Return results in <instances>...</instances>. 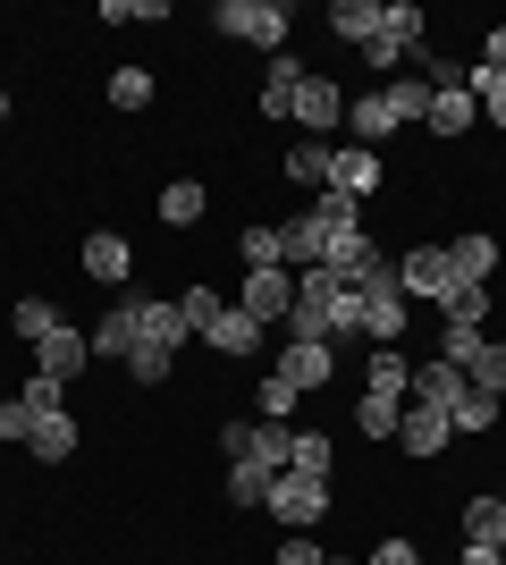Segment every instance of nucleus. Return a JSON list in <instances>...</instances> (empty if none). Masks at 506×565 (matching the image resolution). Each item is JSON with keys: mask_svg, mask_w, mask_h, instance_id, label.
Masks as SVG:
<instances>
[{"mask_svg": "<svg viewBox=\"0 0 506 565\" xmlns=\"http://www.w3.org/2000/svg\"><path fill=\"white\" fill-rule=\"evenodd\" d=\"M212 25L228 34V43L288 51V25H295V9H288V0H219V9H212Z\"/></svg>", "mask_w": 506, "mask_h": 565, "instance_id": "f257e3e1", "label": "nucleus"}, {"mask_svg": "<svg viewBox=\"0 0 506 565\" xmlns=\"http://www.w3.org/2000/svg\"><path fill=\"white\" fill-rule=\"evenodd\" d=\"M406 287H397V262H380V270H372V279H363V338H372V347H397V338H406Z\"/></svg>", "mask_w": 506, "mask_h": 565, "instance_id": "f03ea898", "label": "nucleus"}, {"mask_svg": "<svg viewBox=\"0 0 506 565\" xmlns=\"http://www.w3.org/2000/svg\"><path fill=\"white\" fill-rule=\"evenodd\" d=\"M270 515L288 523V532H313L330 515V481L321 472H270Z\"/></svg>", "mask_w": 506, "mask_h": 565, "instance_id": "7ed1b4c3", "label": "nucleus"}, {"mask_svg": "<svg viewBox=\"0 0 506 565\" xmlns=\"http://www.w3.org/2000/svg\"><path fill=\"white\" fill-rule=\"evenodd\" d=\"M85 347H94V363H127V354H136V287L110 296V312L85 330Z\"/></svg>", "mask_w": 506, "mask_h": 565, "instance_id": "20e7f679", "label": "nucleus"}, {"mask_svg": "<svg viewBox=\"0 0 506 565\" xmlns=\"http://www.w3.org/2000/svg\"><path fill=\"white\" fill-rule=\"evenodd\" d=\"M288 305H295V279H288V270H245L237 312H254L262 330H279V321H288Z\"/></svg>", "mask_w": 506, "mask_h": 565, "instance_id": "39448f33", "label": "nucleus"}, {"mask_svg": "<svg viewBox=\"0 0 506 565\" xmlns=\"http://www.w3.org/2000/svg\"><path fill=\"white\" fill-rule=\"evenodd\" d=\"M380 178H388V161L372 152V143H330V186L337 194L363 203V194H380Z\"/></svg>", "mask_w": 506, "mask_h": 565, "instance_id": "423d86ee", "label": "nucleus"}, {"mask_svg": "<svg viewBox=\"0 0 506 565\" xmlns=\"http://www.w3.org/2000/svg\"><path fill=\"white\" fill-rule=\"evenodd\" d=\"M186 312H177V296H136V347H161V354H177L186 347Z\"/></svg>", "mask_w": 506, "mask_h": 565, "instance_id": "0eeeda50", "label": "nucleus"}, {"mask_svg": "<svg viewBox=\"0 0 506 565\" xmlns=\"http://www.w3.org/2000/svg\"><path fill=\"white\" fill-rule=\"evenodd\" d=\"M76 262H85V279H101V287H127V279H136V245H127L119 228H94Z\"/></svg>", "mask_w": 506, "mask_h": 565, "instance_id": "6e6552de", "label": "nucleus"}, {"mask_svg": "<svg viewBox=\"0 0 506 565\" xmlns=\"http://www.w3.org/2000/svg\"><path fill=\"white\" fill-rule=\"evenodd\" d=\"M448 439H456V423H448V414H431V405H406V423H397V448H406L413 465L448 456Z\"/></svg>", "mask_w": 506, "mask_h": 565, "instance_id": "1a4fd4ad", "label": "nucleus"}, {"mask_svg": "<svg viewBox=\"0 0 506 565\" xmlns=\"http://www.w3.org/2000/svg\"><path fill=\"white\" fill-rule=\"evenodd\" d=\"M380 245H372V236L363 228H346V236H330V254H321V270H330V279H346V287H363L372 279V270H380Z\"/></svg>", "mask_w": 506, "mask_h": 565, "instance_id": "9d476101", "label": "nucleus"}, {"mask_svg": "<svg viewBox=\"0 0 506 565\" xmlns=\"http://www.w3.org/2000/svg\"><path fill=\"white\" fill-rule=\"evenodd\" d=\"M498 236H482V228H464L456 236V245H448V279H456V287H489V270H498Z\"/></svg>", "mask_w": 506, "mask_h": 565, "instance_id": "9b49d317", "label": "nucleus"}, {"mask_svg": "<svg viewBox=\"0 0 506 565\" xmlns=\"http://www.w3.org/2000/svg\"><path fill=\"white\" fill-rule=\"evenodd\" d=\"M203 347H212V354H228V363H245V354H262V347H270V330L254 321V312H237V305H228V312L212 321V330H203Z\"/></svg>", "mask_w": 506, "mask_h": 565, "instance_id": "f8f14e48", "label": "nucleus"}, {"mask_svg": "<svg viewBox=\"0 0 506 565\" xmlns=\"http://www.w3.org/2000/svg\"><path fill=\"white\" fill-rule=\"evenodd\" d=\"M85 363H94V347H85V330H68V321H60V330H51L43 347H34V372H51L60 388H68V380L85 372Z\"/></svg>", "mask_w": 506, "mask_h": 565, "instance_id": "ddd939ff", "label": "nucleus"}, {"mask_svg": "<svg viewBox=\"0 0 506 565\" xmlns=\"http://www.w3.org/2000/svg\"><path fill=\"white\" fill-rule=\"evenodd\" d=\"M304 60L295 51H270V76H262V118H295V94H304Z\"/></svg>", "mask_w": 506, "mask_h": 565, "instance_id": "4468645a", "label": "nucleus"}, {"mask_svg": "<svg viewBox=\"0 0 506 565\" xmlns=\"http://www.w3.org/2000/svg\"><path fill=\"white\" fill-rule=\"evenodd\" d=\"M397 287L439 305V287H448V245H413V254H397Z\"/></svg>", "mask_w": 506, "mask_h": 565, "instance_id": "2eb2a0df", "label": "nucleus"}, {"mask_svg": "<svg viewBox=\"0 0 506 565\" xmlns=\"http://www.w3.org/2000/svg\"><path fill=\"white\" fill-rule=\"evenodd\" d=\"M456 397H464V372H456V363H413L406 405H431V414H448Z\"/></svg>", "mask_w": 506, "mask_h": 565, "instance_id": "dca6fc26", "label": "nucleus"}, {"mask_svg": "<svg viewBox=\"0 0 506 565\" xmlns=\"http://www.w3.org/2000/svg\"><path fill=\"white\" fill-rule=\"evenodd\" d=\"M295 118L313 127V143L330 136V127H346V94H337L330 76H304V94H295Z\"/></svg>", "mask_w": 506, "mask_h": 565, "instance_id": "f3484780", "label": "nucleus"}, {"mask_svg": "<svg viewBox=\"0 0 506 565\" xmlns=\"http://www.w3.org/2000/svg\"><path fill=\"white\" fill-rule=\"evenodd\" d=\"M270 372L288 380V388H330L337 347H279V363H270Z\"/></svg>", "mask_w": 506, "mask_h": 565, "instance_id": "a211bd4d", "label": "nucleus"}, {"mask_svg": "<svg viewBox=\"0 0 506 565\" xmlns=\"http://www.w3.org/2000/svg\"><path fill=\"white\" fill-rule=\"evenodd\" d=\"M25 456H34V465H68L76 456V414H43V423L25 430Z\"/></svg>", "mask_w": 506, "mask_h": 565, "instance_id": "6ab92c4d", "label": "nucleus"}, {"mask_svg": "<svg viewBox=\"0 0 506 565\" xmlns=\"http://www.w3.org/2000/svg\"><path fill=\"white\" fill-rule=\"evenodd\" d=\"M346 127H355V143H372V152H380V143L397 136V118H388V94H355V102H346Z\"/></svg>", "mask_w": 506, "mask_h": 565, "instance_id": "aec40b11", "label": "nucleus"}, {"mask_svg": "<svg viewBox=\"0 0 506 565\" xmlns=\"http://www.w3.org/2000/svg\"><path fill=\"white\" fill-rule=\"evenodd\" d=\"M380 94H388V118H397V127H422V118H431V76H388Z\"/></svg>", "mask_w": 506, "mask_h": 565, "instance_id": "412c9836", "label": "nucleus"}, {"mask_svg": "<svg viewBox=\"0 0 506 565\" xmlns=\"http://www.w3.org/2000/svg\"><path fill=\"white\" fill-rule=\"evenodd\" d=\"M304 220H313L321 236H346V228H363V203H355V194H337V186H321Z\"/></svg>", "mask_w": 506, "mask_h": 565, "instance_id": "4be33fe9", "label": "nucleus"}, {"mask_svg": "<svg viewBox=\"0 0 506 565\" xmlns=\"http://www.w3.org/2000/svg\"><path fill=\"white\" fill-rule=\"evenodd\" d=\"M330 34H346V43H372L380 34V0H330Z\"/></svg>", "mask_w": 506, "mask_h": 565, "instance_id": "5701e85b", "label": "nucleus"}, {"mask_svg": "<svg viewBox=\"0 0 506 565\" xmlns=\"http://www.w3.org/2000/svg\"><path fill=\"white\" fill-rule=\"evenodd\" d=\"M406 380H413V363L397 347H372V363H363V388L372 397H406Z\"/></svg>", "mask_w": 506, "mask_h": 565, "instance_id": "b1692460", "label": "nucleus"}, {"mask_svg": "<svg viewBox=\"0 0 506 565\" xmlns=\"http://www.w3.org/2000/svg\"><path fill=\"white\" fill-rule=\"evenodd\" d=\"M439 312H448V321H473V330H489V312H498V296H489V287H439Z\"/></svg>", "mask_w": 506, "mask_h": 565, "instance_id": "393cba45", "label": "nucleus"}, {"mask_svg": "<svg viewBox=\"0 0 506 565\" xmlns=\"http://www.w3.org/2000/svg\"><path fill=\"white\" fill-rule=\"evenodd\" d=\"M337 448H330V430H288V472H321L330 481Z\"/></svg>", "mask_w": 506, "mask_h": 565, "instance_id": "a878e982", "label": "nucleus"}, {"mask_svg": "<svg viewBox=\"0 0 506 565\" xmlns=\"http://www.w3.org/2000/svg\"><path fill=\"white\" fill-rule=\"evenodd\" d=\"M9 330H18L25 347H43V338L60 330V305H51V296H18V312H9Z\"/></svg>", "mask_w": 506, "mask_h": 565, "instance_id": "bb28decb", "label": "nucleus"}, {"mask_svg": "<svg viewBox=\"0 0 506 565\" xmlns=\"http://www.w3.org/2000/svg\"><path fill=\"white\" fill-rule=\"evenodd\" d=\"M380 34L413 60V51H422V9H413V0H380Z\"/></svg>", "mask_w": 506, "mask_h": 565, "instance_id": "cd10ccee", "label": "nucleus"}, {"mask_svg": "<svg viewBox=\"0 0 506 565\" xmlns=\"http://www.w3.org/2000/svg\"><path fill=\"white\" fill-rule=\"evenodd\" d=\"M464 541L506 548V498H473V507H464Z\"/></svg>", "mask_w": 506, "mask_h": 565, "instance_id": "c85d7f7f", "label": "nucleus"}, {"mask_svg": "<svg viewBox=\"0 0 506 565\" xmlns=\"http://www.w3.org/2000/svg\"><path fill=\"white\" fill-rule=\"evenodd\" d=\"M498 405H506V397H489V388H473V380H464V397L448 405V423H456V430H498Z\"/></svg>", "mask_w": 506, "mask_h": 565, "instance_id": "c756f323", "label": "nucleus"}, {"mask_svg": "<svg viewBox=\"0 0 506 565\" xmlns=\"http://www.w3.org/2000/svg\"><path fill=\"white\" fill-rule=\"evenodd\" d=\"M397 423H406V397H372V388H363L355 430H372V439H397Z\"/></svg>", "mask_w": 506, "mask_h": 565, "instance_id": "7c9ffc66", "label": "nucleus"}, {"mask_svg": "<svg viewBox=\"0 0 506 565\" xmlns=\"http://www.w3.org/2000/svg\"><path fill=\"white\" fill-rule=\"evenodd\" d=\"M203 203H212V194L194 186V178H177V186H161V220H169V228H194V220H203Z\"/></svg>", "mask_w": 506, "mask_h": 565, "instance_id": "2f4dec72", "label": "nucleus"}, {"mask_svg": "<svg viewBox=\"0 0 506 565\" xmlns=\"http://www.w3.org/2000/svg\"><path fill=\"white\" fill-rule=\"evenodd\" d=\"M464 85H473V110H482L489 127H506V76L498 68H464Z\"/></svg>", "mask_w": 506, "mask_h": 565, "instance_id": "473e14b6", "label": "nucleus"}, {"mask_svg": "<svg viewBox=\"0 0 506 565\" xmlns=\"http://www.w3.org/2000/svg\"><path fill=\"white\" fill-rule=\"evenodd\" d=\"M288 178H295V186H330V143H313V136H304V143H295V152H288Z\"/></svg>", "mask_w": 506, "mask_h": 565, "instance_id": "72a5a7b5", "label": "nucleus"}, {"mask_svg": "<svg viewBox=\"0 0 506 565\" xmlns=\"http://www.w3.org/2000/svg\"><path fill=\"white\" fill-rule=\"evenodd\" d=\"M245 465L288 472V423H254V448H245Z\"/></svg>", "mask_w": 506, "mask_h": 565, "instance_id": "f704fd0d", "label": "nucleus"}, {"mask_svg": "<svg viewBox=\"0 0 506 565\" xmlns=\"http://www.w3.org/2000/svg\"><path fill=\"white\" fill-rule=\"evenodd\" d=\"M473 388H489V397H506V338H482V354H473Z\"/></svg>", "mask_w": 506, "mask_h": 565, "instance_id": "c9c22d12", "label": "nucleus"}, {"mask_svg": "<svg viewBox=\"0 0 506 565\" xmlns=\"http://www.w3.org/2000/svg\"><path fill=\"white\" fill-rule=\"evenodd\" d=\"M18 405H25V414H34V423H43V414H68V388H60V380H51V372H34V380H25V388H18Z\"/></svg>", "mask_w": 506, "mask_h": 565, "instance_id": "e433bc0d", "label": "nucleus"}, {"mask_svg": "<svg viewBox=\"0 0 506 565\" xmlns=\"http://www.w3.org/2000/svg\"><path fill=\"white\" fill-rule=\"evenodd\" d=\"M489 330H473V321H448V338H439V363H456V372H473V354H482Z\"/></svg>", "mask_w": 506, "mask_h": 565, "instance_id": "4c0bfd02", "label": "nucleus"}, {"mask_svg": "<svg viewBox=\"0 0 506 565\" xmlns=\"http://www.w3.org/2000/svg\"><path fill=\"white\" fill-rule=\"evenodd\" d=\"M254 397H262V423H288L295 405H304V388H288L279 372H262V388H254Z\"/></svg>", "mask_w": 506, "mask_h": 565, "instance_id": "58836bf2", "label": "nucleus"}, {"mask_svg": "<svg viewBox=\"0 0 506 565\" xmlns=\"http://www.w3.org/2000/svg\"><path fill=\"white\" fill-rule=\"evenodd\" d=\"M228 498H237V507H270V472L262 465H228Z\"/></svg>", "mask_w": 506, "mask_h": 565, "instance_id": "ea45409f", "label": "nucleus"}, {"mask_svg": "<svg viewBox=\"0 0 506 565\" xmlns=\"http://www.w3.org/2000/svg\"><path fill=\"white\" fill-rule=\"evenodd\" d=\"M330 338H363V287H337L330 296Z\"/></svg>", "mask_w": 506, "mask_h": 565, "instance_id": "a19ab883", "label": "nucleus"}, {"mask_svg": "<svg viewBox=\"0 0 506 565\" xmlns=\"http://www.w3.org/2000/svg\"><path fill=\"white\" fill-rule=\"evenodd\" d=\"M237 254H245V270H279V228H245Z\"/></svg>", "mask_w": 506, "mask_h": 565, "instance_id": "79ce46f5", "label": "nucleus"}, {"mask_svg": "<svg viewBox=\"0 0 506 565\" xmlns=\"http://www.w3.org/2000/svg\"><path fill=\"white\" fill-rule=\"evenodd\" d=\"M177 312H186V330L203 338V330H212V321H219V312H228V305H219L212 287H186V296H177Z\"/></svg>", "mask_w": 506, "mask_h": 565, "instance_id": "37998d69", "label": "nucleus"}, {"mask_svg": "<svg viewBox=\"0 0 506 565\" xmlns=\"http://www.w3.org/2000/svg\"><path fill=\"white\" fill-rule=\"evenodd\" d=\"M110 102H119V110H144L152 102V68H119L110 76Z\"/></svg>", "mask_w": 506, "mask_h": 565, "instance_id": "c03bdc74", "label": "nucleus"}, {"mask_svg": "<svg viewBox=\"0 0 506 565\" xmlns=\"http://www.w3.org/2000/svg\"><path fill=\"white\" fill-rule=\"evenodd\" d=\"M169 363H177V354H161V347H136V354H127V380L161 388V380H169Z\"/></svg>", "mask_w": 506, "mask_h": 565, "instance_id": "a18cd8bd", "label": "nucleus"}, {"mask_svg": "<svg viewBox=\"0 0 506 565\" xmlns=\"http://www.w3.org/2000/svg\"><path fill=\"white\" fill-rule=\"evenodd\" d=\"M25 430H34V414H25L18 397H0V439H18V448H25Z\"/></svg>", "mask_w": 506, "mask_h": 565, "instance_id": "49530a36", "label": "nucleus"}, {"mask_svg": "<svg viewBox=\"0 0 506 565\" xmlns=\"http://www.w3.org/2000/svg\"><path fill=\"white\" fill-rule=\"evenodd\" d=\"M270 565H321V548L304 541V532H288V541H279V557H270Z\"/></svg>", "mask_w": 506, "mask_h": 565, "instance_id": "de8ad7c7", "label": "nucleus"}, {"mask_svg": "<svg viewBox=\"0 0 506 565\" xmlns=\"http://www.w3.org/2000/svg\"><path fill=\"white\" fill-rule=\"evenodd\" d=\"M363 565H422V548H413V541H380Z\"/></svg>", "mask_w": 506, "mask_h": 565, "instance_id": "09e8293b", "label": "nucleus"}, {"mask_svg": "<svg viewBox=\"0 0 506 565\" xmlns=\"http://www.w3.org/2000/svg\"><path fill=\"white\" fill-rule=\"evenodd\" d=\"M363 60H372V68H380V76H397V60H406V51L388 43V34H372V43H363Z\"/></svg>", "mask_w": 506, "mask_h": 565, "instance_id": "8fccbe9b", "label": "nucleus"}, {"mask_svg": "<svg viewBox=\"0 0 506 565\" xmlns=\"http://www.w3.org/2000/svg\"><path fill=\"white\" fill-rule=\"evenodd\" d=\"M245 448H254V423H228V430H219V456H228V465H245Z\"/></svg>", "mask_w": 506, "mask_h": 565, "instance_id": "3c124183", "label": "nucleus"}, {"mask_svg": "<svg viewBox=\"0 0 506 565\" xmlns=\"http://www.w3.org/2000/svg\"><path fill=\"white\" fill-rule=\"evenodd\" d=\"M482 68H498V76H506V25H489V43H482Z\"/></svg>", "mask_w": 506, "mask_h": 565, "instance_id": "603ef678", "label": "nucleus"}, {"mask_svg": "<svg viewBox=\"0 0 506 565\" xmlns=\"http://www.w3.org/2000/svg\"><path fill=\"white\" fill-rule=\"evenodd\" d=\"M456 565H506V548H482V541H464V557Z\"/></svg>", "mask_w": 506, "mask_h": 565, "instance_id": "864d4df0", "label": "nucleus"}, {"mask_svg": "<svg viewBox=\"0 0 506 565\" xmlns=\"http://www.w3.org/2000/svg\"><path fill=\"white\" fill-rule=\"evenodd\" d=\"M321 565H363V557H321Z\"/></svg>", "mask_w": 506, "mask_h": 565, "instance_id": "5fc2aeb1", "label": "nucleus"}, {"mask_svg": "<svg viewBox=\"0 0 506 565\" xmlns=\"http://www.w3.org/2000/svg\"><path fill=\"white\" fill-rule=\"evenodd\" d=\"M0 127H9V94H0Z\"/></svg>", "mask_w": 506, "mask_h": 565, "instance_id": "6e6d98bb", "label": "nucleus"}]
</instances>
